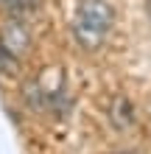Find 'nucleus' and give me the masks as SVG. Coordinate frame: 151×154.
I'll return each instance as SVG.
<instances>
[{"label": "nucleus", "instance_id": "obj_1", "mask_svg": "<svg viewBox=\"0 0 151 154\" xmlns=\"http://www.w3.org/2000/svg\"><path fill=\"white\" fill-rule=\"evenodd\" d=\"M115 28V8L109 0H81L73 14V39L84 51H98Z\"/></svg>", "mask_w": 151, "mask_h": 154}, {"label": "nucleus", "instance_id": "obj_2", "mask_svg": "<svg viewBox=\"0 0 151 154\" xmlns=\"http://www.w3.org/2000/svg\"><path fill=\"white\" fill-rule=\"evenodd\" d=\"M0 45H3L8 53L20 56V53H25V51L31 48V31L25 28L17 17H11V20L0 28Z\"/></svg>", "mask_w": 151, "mask_h": 154}, {"label": "nucleus", "instance_id": "obj_3", "mask_svg": "<svg viewBox=\"0 0 151 154\" xmlns=\"http://www.w3.org/2000/svg\"><path fill=\"white\" fill-rule=\"evenodd\" d=\"M134 121H137V112H134V106H131L129 98H123V95L112 98V104H109V123L115 126V129L118 132H129L131 126H134Z\"/></svg>", "mask_w": 151, "mask_h": 154}, {"label": "nucleus", "instance_id": "obj_4", "mask_svg": "<svg viewBox=\"0 0 151 154\" xmlns=\"http://www.w3.org/2000/svg\"><path fill=\"white\" fill-rule=\"evenodd\" d=\"M23 101H25L28 109H45L50 95L45 93V87H42L39 81H25L23 84Z\"/></svg>", "mask_w": 151, "mask_h": 154}, {"label": "nucleus", "instance_id": "obj_5", "mask_svg": "<svg viewBox=\"0 0 151 154\" xmlns=\"http://www.w3.org/2000/svg\"><path fill=\"white\" fill-rule=\"evenodd\" d=\"M39 6H42V0H0V8L8 17H17V20L25 14H34Z\"/></svg>", "mask_w": 151, "mask_h": 154}, {"label": "nucleus", "instance_id": "obj_6", "mask_svg": "<svg viewBox=\"0 0 151 154\" xmlns=\"http://www.w3.org/2000/svg\"><path fill=\"white\" fill-rule=\"evenodd\" d=\"M14 53H8L6 48H3V45H0V76H3V73H11V70H14Z\"/></svg>", "mask_w": 151, "mask_h": 154}, {"label": "nucleus", "instance_id": "obj_7", "mask_svg": "<svg viewBox=\"0 0 151 154\" xmlns=\"http://www.w3.org/2000/svg\"><path fill=\"white\" fill-rule=\"evenodd\" d=\"M146 11H148V17H151V0H146Z\"/></svg>", "mask_w": 151, "mask_h": 154}, {"label": "nucleus", "instance_id": "obj_8", "mask_svg": "<svg viewBox=\"0 0 151 154\" xmlns=\"http://www.w3.org/2000/svg\"><path fill=\"white\" fill-rule=\"evenodd\" d=\"M115 154H131V151H115Z\"/></svg>", "mask_w": 151, "mask_h": 154}]
</instances>
